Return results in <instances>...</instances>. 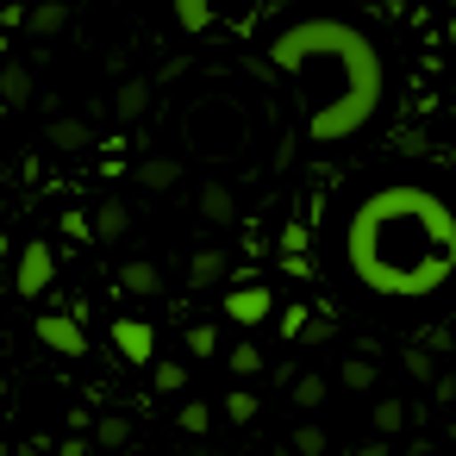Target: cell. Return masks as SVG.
Instances as JSON below:
<instances>
[{"instance_id": "13", "label": "cell", "mask_w": 456, "mask_h": 456, "mask_svg": "<svg viewBox=\"0 0 456 456\" xmlns=\"http://www.w3.org/2000/svg\"><path fill=\"white\" fill-rule=\"evenodd\" d=\"M200 213H207L213 225H232V194H225V188H207V194H200Z\"/></svg>"}, {"instance_id": "30", "label": "cell", "mask_w": 456, "mask_h": 456, "mask_svg": "<svg viewBox=\"0 0 456 456\" xmlns=\"http://www.w3.org/2000/svg\"><path fill=\"white\" fill-rule=\"evenodd\" d=\"M0 113H7V107H0Z\"/></svg>"}, {"instance_id": "9", "label": "cell", "mask_w": 456, "mask_h": 456, "mask_svg": "<svg viewBox=\"0 0 456 456\" xmlns=\"http://www.w3.org/2000/svg\"><path fill=\"white\" fill-rule=\"evenodd\" d=\"M126 225H132V213H126V200H107L101 213H94V232L113 244V238H126Z\"/></svg>"}, {"instance_id": "19", "label": "cell", "mask_w": 456, "mask_h": 456, "mask_svg": "<svg viewBox=\"0 0 456 456\" xmlns=\"http://www.w3.org/2000/svg\"><path fill=\"white\" fill-rule=\"evenodd\" d=\"M182 344H188L194 356H213V350H219V338H213V325H188V338H182Z\"/></svg>"}, {"instance_id": "5", "label": "cell", "mask_w": 456, "mask_h": 456, "mask_svg": "<svg viewBox=\"0 0 456 456\" xmlns=\"http://www.w3.org/2000/svg\"><path fill=\"white\" fill-rule=\"evenodd\" d=\"M269 306H275V294H269L263 281H244V288L225 294V319H238V325H263Z\"/></svg>"}, {"instance_id": "18", "label": "cell", "mask_w": 456, "mask_h": 456, "mask_svg": "<svg viewBox=\"0 0 456 456\" xmlns=\"http://www.w3.org/2000/svg\"><path fill=\"white\" fill-rule=\"evenodd\" d=\"M63 20H69L63 7H38V13H26V26H32V32H63Z\"/></svg>"}, {"instance_id": "29", "label": "cell", "mask_w": 456, "mask_h": 456, "mask_svg": "<svg viewBox=\"0 0 456 456\" xmlns=\"http://www.w3.org/2000/svg\"><path fill=\"white\" fill-rule=\"evenodd\" d=\"M0 57H7V32H0Z\"/></svg>"}, {"instance_id": "8", "label": "cell", "mask_w": 456, "mask_h": 456, "mask_svg": "<svg viewBox=\"0 0 456 456\" xmlns=\"http://www.w3.org/2000/svg\"><path fill=\"white\" fill-rule=\"evenodd\" d=\"M26 101H32V69L7 63V69H0V107H26Z\"/></svg>"}, {"instance_id": "16", "label": "cell", "mask_w": 456, "mask_h": 456, "mask_svg": "<svg viewBox=\"0 0 456 456\" xmlns=\"http://www.w3.org/2000/svg\"><path fill=\"white\" fill-rule=\"evenodd\" d=\"M344 387H375V362L369 356H350L344 362Z\"/></svg>"}, {"instance_id": "23", "label": "cell", "mask_w": 456, "mask_h": 456, "mask_svg": "<svg viewBox=\"0 0 456 456\" xmlns=\"http://www.w3.org/2000/svg\"><path fill=\"white\" fill-rule=\"evenodd\" d=\"M175 20H182V26H188V32H200V26H207V20H213V13H207V7H200V0H182V7H175Z\"/></svg>"}, {"instance_id": "11", "label": "cell", "mask_w": 456, "mask_h": 456, "mask_svg": "<svg viewBox=\"0 0 456 456\" xmlns=\"http://www.w3.org/2000/svg\"><path fill=\"white\" fill-rule=\"evenodd\" d=\"M51 144H57V151H82V144H88V126H82V119H57V126H51Z\"/></svg>"}, {"instance_id": "15", "label": "cell", "mask_w": 456, "mask_h": 456, "mask_svg": "<svg viewBox=\"0 0 456 456\" xmlns=\"http://www.w3.org/2000/svg\"><path fill=\"white\" fill-rule=\"evenodd\" d=\"M188 275H194V281H200V288H207V281H219V275H225V256H219V250H200V256H194V269H188Z\"/></svg>"}, {"instance_id": "1", "label": "cell", "mask_w": 456, "mask_h": 456, "mask_svg": "<svg viewBox=\"0 0 456 456\" xmlns=\"http://www.w3.org/2000/svg\"><path fill=\"white\" fill-rule=\"evenodd\" d=\"M344 263L381 300H431L456 269V213L431 188H381L356 200Z\"/></svg>"}, {"instance_id": "4", "label": "cell", "mask_w": 456, "mask_h": 456, "mask_svg": "<svg viewBox=\"0 0 456 456\" xmlns=\"http://www.w3.org/2000/svg\"><path fill=\"white\" fill-rule=\"evenodd\" d=\"M51 275H57V250H51V244H26L13 288H20V294H45V288H51Z\"/></svg>"}, {"instance_id": "7", "label": "cell", "mask_w": 456, "mask_h": 456, "mask_svg": "<svg viewBox=\"0 0 456 456\" xmlns=\"http://www.w3.org/2000/svg\"><path fill=\"white\" fill-rule=\"evenodd\" d=\"M119 288H126V294H157V288H163V269L144 263V256H132V263L119 269Z\"/></svg>"}, {"instance_id": "24", "label": "cell", "mask_w": 456, "mask_h": 456, "mask_svg": "<svg viewBox=\"0 0 456 456\" xmlns=\"http://www.w3.org/2000/svg\"><path fill=\"white\" fill-rule=\"evenodd\" d=\"M182 381H188V369H182V362H157V387H163V394H175Z\"/></svg>"}, {"instance_id": "6", "label": "cell", "mask_w": 456, "mask_h": 456, "mask_svg": "<svg viewBox=\"0 0 456 456\" xmlns=\"http://www.w3.org/2000/svg\"><path fill=\"white\" fill-rule=\"evenodd\" d=\"M113 350H119L126 362H151V356H157V331H151L144 319H113Z\"/></svg>"}, {"instance_id": "17", "label": "cell", "mask_w": 456, "mask_h": 456, "mask_svg": "<svg viewBox=\"0 0 456 456\" xmlns=\"http://www.w3.org/2000/svg\"><path fill=\"white\" fill-rule=\"evenodd\" d=\"M400 425H406V406H400V400H381V406H375V431L387 437V431H400Z\"/></svg>"}, {"instance_id": "27", "label": "cell", "mask_w": 456, "mask_h": 456, "mask_svg": "<svg viewBox=\"0 0 456 456\" xmlns=\"http://www.w3.org/2000/svg\"><path fill=\"white\" fill-rule=\"evenodd\" d=\"M294 450H300V456H325V431H313V425H300V437H294Z\"/></svg>"}, {"instance_id": "28", "label": "cell", "mask_w": 456, "mask_h": 456, "mask_svg": "<svg viewBox=\"0 0 456 456\" xmlns=\"http://www.w3.org/2000/svg\"><path fill=\"white\" fill-rule=\"evenodd\" d=\"M356 456H387V444H362V450H356Z\"/></svg>"}, {"instance_id": "26", "label": "cell", "mask_w": 456, "mask_h": 456, "mask_svg": "<svg viewBox=\"0 0 456 456\" xmlns=\"http://www.w3.org/2000/svg\"><path fill=\"white\" fill-rule=\"evenodd\" d=\"M175 425H182V431H207V406H200V400H188V406L175 412Z\"/></svg>"}, {"instance_id": "10", "label": "cell", "mask_w": 456, "mask_h": 456, "mask_svg": "<svg viewBox=\"0 0 456 456\" xmlns=\"http://www.w3.org/2000/svg\"><path fill=\"white\" fill-rule=\"evenodd\" d=\"M113 107H119V119H138V113L151 107V82H138V76H132V82L119 88V101H113Z\"/></svg>"}, {"instance_id": "22", "label": "cell", "mask_w": 456, "mask_h": 456, "mask_svg": "<svg viewBox=\"0 0 456 456\" xmlns=\"http://www.w3.org/2000/svg\"><path fill=\"white\" fill-rule=\"evenodd\" d=\"M126 437H132V425H126V419H101V450H119Z\"/></svg>"}, {"instance_id": "20", "label": "cell", "mask_w": 456, "mask_h": 456, "mask_svg": "<svg viewBox=\"0 0 456 456\" xmlns=\"http://www.w3.org/2000/svg\"><path fill=\"white\" fill-rule=\"evenodd\" d=\"M256 369H263L256 344H238V350H232V375H256Z\"/></svg>"}, {"instance_id": "12", "label": "cell", "mask_w": 456, "mask_h": 456, "mask_svg": "<svg viewBox=\"0 0 456 456\" xmlns=\"http://www.w3.org/2000/svg\"><path fill=\"white\" fill-rule=\"evenodd\" d=\"M175 175H182V169H175L169 157H157V163H138V182H144V188H175Z\"/></svg>"}, {"instance_id": "14", "label": "cell", "mask_w": 456, "mask_h": 456, "mask_svg": "<svg viewBox=\"0 0 456 456\" xmlns=\"http://www.w3.org/2000/svg\"><path fill=\"white\" fill-rule=\"evenodd\" d=\"M281 250H288V269H294V275H306V256H300V250H306V232H300V225H288V232H281Z\"/></svg>"}, {"instance_id": "2", "label": "cell", "mask_w": 456, "mask_h": 456, "mask_svg": "<svg viewBox=\"0 0 456 456\" xmlns=\"http://www.w3.org/2000/svg\"><path fill=\"white\" fill-rule=\"evenodd\" d=\"M269 63L300 88L313 144H344L381 113V51L350 20H294L269 38Z\"/></svg>"}, {"instance_id": "25", "label": "cell", "mask_w": 456, "mask_h": 456, "mask_svg": "<svg viewBox=\"0 0 456 456\" xmlns=\"http://www.w3.org/2000/svg\"><path fill=\"white\" fill-rule=\"evenodd\" d=\"M294 400H300V406H319V400H325V381H319V375L294 381Z\"/></svg>"}, {"instance_id": "21", "label": "cell", "mask_w": 456, "mask_h": 456, "mask_svg": "<svg viewBox=\"0 0 456 456\" xmlns=\"http://www.w3.org/2000/svg\"><path fill=\"white\" fill-rule=\"evenodd\" d=\"M225 412H232L238 425H250V412H256V394H244V387H238V394H225Z\"/></svg>"}, {"instance_id": "3", "label": "cell", "mask_w": 456, "mask_h": 456, "mask_svg": "<svg viewBox=\"0 0 456 456\" xmlns=\"http://www.w3.org/2000/svg\"><path fill=\"white\" fill-rule=\"evenodd\" d=\"M38 344H51L57 356H88V331L69 313H38Z\"/></svg>"}]
</instances>
